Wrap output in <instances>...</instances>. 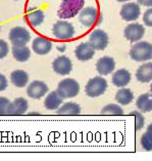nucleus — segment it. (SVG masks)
Wrapping results in <instances>:
<instances>
[{
    "mask_svg": "<svg viewBox=\"0 0 152 161\" xmlns=\"http://www.w3.org/2000/svg\"><path fill=\"white\" fill-rule=\"evenodd\" d=\"M85 0H62L57 11L60 19H72L84 8Z\"/></svg>",
    "mask_w": 152,
    "mask_h": 161,
    "instance_id": "nucleus-1",
    "label": "nucleus"
},
{
    "mask_svg": "<svg viewBox=\"0 0 152 161\" xmlns=\"http://www.w3.org/2000/svg\"><path fill=\"white\" fill-rule=\"evenodd\" d=\"M130 57L136 62H147L152 58V44L147 41L137 42L131 47Z\"/></svg>",
    "mask_w": 152,
    "mask_h": 161,
    "instance_id": "nucleus-2",
    "label": "nucleus"
},
{
    "mask_svg": "<svg viewBox=\"0 0 152 161\" xmlns=\"http://www.w3.org/2000/svg\"><path fill=\"white\" fill-rule=\"evenodd\" d=\"M56 92L62 99H72L79 95L80 84L73 78H65L58 83Z\"/></svg>",
    "mask_w": 152,
    "mask_h": 161,
    "instance_id": "nucleus-3",
    "label": "nucleus"
},
{
    "mask_svg": "<svg viewBox=\"0 0 152 161\" xmlns=\"http://www.w3.org/2000/svg\"><path fill=\"white\" fill-rule=\"evenodd\" d=\"M107 88V81L101 76L91 78L85 87L86 95L90 97H97L103 95Z\"/></svg>",
    "mask_w": 152,
    "mask_h": 161,
    "instance_id": "nucleus-4",
    "label": "nucleus"
},
{
    "mask_svg": "<svg viewBox=\"0 0 152 161\" xmlns=\"http://www.w3.org/2000/svg\"><path fill=\"white\" fill-rule=\"evenodd\" d=\"M101 19H102L100 18L96 7L88 6L80 11L79 21L82 25L87 27V28H91V27L97 25L98 23H100Z\"/></svg>",
    "mask_w": 152,
    "mask_h": 161,
    "instance_id": "nucleus-5",
    "label": "nucleus"
},
{
    "mask_svg": "<svg viewBox=\"0 0 152 161\" xmlns=\"http://www.w3.org/2000/svg\"><path fill=\"white\" fill-rule=\"evenodd\" d=\"M53 36L59 40H68L75 36V29L71 23L65 21H58L52 28Z\"/></svg>",
    "mask_w": 152,
    "mask_h": 161,
    "instance_id": "nucleus-6",
    "label": "nucleus"
},
{
    "mask_svg": "<svg viewBox=\"0 0 152 161\" xmlns=\"http://www.w3.org/2000/svg\"><path fill=\"white\" fill-rule=\"evenodd\" d=\"M8 38L14 46H24L31 40V33L24 27H14L9 31Z\"/></svg>",
    "mask_w": 152,
    "mask_h": 161,
    "instance_id": "nucleus-7",
    "label": "nucleus"
},
{
    "mask_svg": "<svg viewBox=\"0 0 152 161\" xmlns=\"http://www.w3.org/2000/svg\"><path fill=\"white\" fill-rule=\"evenodd\" d=\"M89 43L95 50H103L108 45V35L103 30L96 29L89 36Z\"/></svg>",
    "mask_w": 152,
    "mask_h": 161,
    "instance_id": "nucleus-8",
    "label": "nucleus"
},
{
    "mask_svg": "<svg viewBox=\"0 0 152 161\" xmlns=\"http://www.w3.org/2000/svg\"><path fill=\"white\" fill-rule=\"evenodd\" d=\"M140 14H141L140 6L135 2H128L124 4L120 9V17L127 22L137 21L140 17Z\"/></svg>",
    "mask_w": 152,
    "mask_h": 161,
    "instance_id": "nucleus-9",
    "label": "nucleus"
},
{
    "mask_svg": "<svg viewBox=\"0 0 152 161\" xmlns=\"http://www.w3.org/2000/svg\"><path fill=\"white\" fill-rule=\"evenodd\" d=\"M48 86L45 82L40 80H34L33 82L28 85V89H27V95H28L31 99L39 100L44 97L46 93L48 92Z\"/></svg>",
    "mask_w": 152,
    "mask_h": 161,
    "instance_id": "nucleus-10",
    "label": "nucleus"
},
{
    "mask_svg": "<svg viewBox=\"0 0 152 161\" xmlns=\"http://www.w3.org/2000/svg\"><path fill=\"white\" fill-rule=\"evenodd\" d=\"M145 34V28L141 24L133 23V24L128 25L124 30V35L129 41L135 42L141 40L142 37Z\"/></svg>",
    "mask_w": 152,
    "mask_h": 161,
    "instance_id": "nucleus-11",
    "label": "nucleus"
},
{
    "mask_svg": "<svg viewBox=\"0 0 152 161\" xmlns=\"http://www.w3.org/2000/svg\"><path fill=\"white\" fill-rule=\"evenodd\" d=\"M52 68H53V71L55 73L62 76H65L71 73L73 69V64L69 58L65 56H61V57L56 58L55 60L53 61Z\"/></svg>",
    "mask_w": 152,
    "mask_h": 161,
    "instance_id": "nucleus-12",
    "label": "nucleus"
},
{
    "mask_svg": "<svg viewBox=\"0 0 152 161\" xmlns=\"http://www.w3.org/2000/svg\"><path fill=\"white\" fill-rule=\"evenodd\" d=\"M29 104L28 101L24 97H18V99L10 102L8 109H7V115L8 116H21L28 111Z\"/></svg>",
    "mask_w": 152,
    "mask_h": 161,
    "instance_id": "nucleus-13",
    "label": "nucleus"
},
{
    "mask_svg": "<svg viewBox=\"0 0 152 161\" xmlns=\"http://www.w3.org/2000/svg\"><path fill=\"white\" fill-rule=\"evenodd\" d=\"M75 54L79 61L86 62L91 60L94 57L95 49L89 42H83L77 46V48L75 49Z\"/></svg>",
    "mask_w": 152,
    "mask_h": 161,
    "instance_id": "nucleus-14",
    "label": "nucleus"
},
{
    "mask_svg": "<svg viewBox=\"0 0 152 161\" xmlns=\"http://www.w3.org/2000/svg\"><path fill=\"white\" fill-rule=\"evenodd\" d=\"M32 48L37 54L44 56V54H47L51 50L52 42L47 38L39 36L34 39V41L32 43Z\"/></svg>",
    "mask_w": 152,
    "mask_h": 161,
    "instance_id": "nucleus-15",
    "label": "nucleus"
},
{
    "mask_svg": "<svg viewBox=\"0 0 152 161\" xmlns=\"http://www.w3.org/2000/svg\"><path fill=\"white\" fill-rule=\"evenodd\" d=\"M115 68V62L110 57H103L100 58L96 63V69L100 75H108L110 74Z\"/></svg>",
    "mask_w": 152,
    "mask_h": 161,
    "instance_id": "nucleus-16",
    "label": "nucleus"
},
{
    "mask_svg": "<svg viewBox=\"0 0 152 161\" xmlns=\"http://www.w3.org/2000/svg\"><path fill=\"white\" fill-rule=\"evenodd\" d=\"M112 83L118 87H124L131 81V74L127 69H119L112 75Z\"/></svg>",
    "mask_w": 152,
    "mask_h": 161,
    "instance_id": "nucleus-17",
    "label": "nucleus"
},
{
    "mask_svg": "<svg viewBox=\"0 0 152 161\" xmlns=\"http://www.w3.org/2000/svg\"><path fill=\"white\" fill-rule=\"evenodd\" d=\"M57 115L62 116H77L81 113V107L79 104L73 102H68L56 110Z\"/></svg>",
    "mask_w": 152,
    "mask_h": 161,
    "instance_id": "nucleus-18",
    "label": "nucleus"
},
{
    "mask_svg": "<svg viewBox=\"0 0 152 161\" xmlns=\"http://www.w3.org/2000/svg\"><path fill=\"white\" fill-rule=\"evenodd\" d=\"M136 78L142 83L150 82L152 80V63H145L140 66L136 72Z\"/></svg>",
    "mask_w": 152,
    "mask_h": 161,
    "instance_id": "nucleus-19",
    "label": "nucleus"
},
{
    "mask_svg": "<svg viewBox=\"0 0 152 161\" xmlns=\"http://www.w3.org/2000/svg\"><path fill=\"white\" fill-rule=\"evenodd\" d=\"M11 83L17 87H25L29 82V75L24 70H14L10 74Z\"/></svg>",
    "mask_w": 152,
    "mask_h": 161,
    "instance_id": "nucleus-20",
    "label": "nucleus"
},
{
    "mask_svg": "<svg viewBox=\"0 0 152 161\" xmlns=\"http://www.w3.org/2000/svg\"><path fill=\"white\" fill-rule=\"evenodd\" d=\"M62 97L58 95V92L56 90H53L50 93H48V96L46 97V99L44 101V107L47 110H57L60 107V105L62 104Z\"/></svg>",
    "mask_w": 152,
    "mask_h": 161,
    "instance_id": "nucleus-21",
    "label": "nucleus"
},
{
    "mask_svg": "<svg viewBox=\"0 0 152 161\" xmlns=\"http://www.w3.org/2000/svg\"><path fill=\"white\" fill-rule=\"evenodd\" d=\"M136 106L139 109V111L142 113L152 111V96L150 93H143V95L139 96L136 101Z\"/></svg>",
    "mask_w": 152,
    "mask_h": 161,
    "instance_id": "nucleus-22",
    "label": "nucleus"
},
{
    "mask_svg": "<svg viewBox=\"0 0 152 161\" xmlns=\"http://www.w3.org/2000/svg\"><path fill=\"white\" fill-rule=\"evenodd\" d=\"M13 56L18 62H27L31 57V50L27 45L24 46H13Z\"/></svg>",
    "mask_w": 152,
    "mask_h": 161,
    "instance_id": "nucleus-23",
    "label": "nucleus"
},
{
    "mask_svg": "<svg viewBox=\"0 0 152 161\" xmlns=\"http://www.w3.org/2000/svg\"><path fill=\"white\" fill-rule=\"evenodd\" d=\"M133 100H134V95L132 92V90L129 88L122 87L115 93V101L123 106L129 105L130 103H132Z\"/></svg>",
    "mask_w": 152,
    "mask_h": 161,
    "instance_id": "nucleus-24",
    "label": "nucleus"
},
{
    "mask_svg": "<svg viewBox=\"0 0 152 161\" xmlns=\"http://www.w3.org/2000/svg\"><path fill=\"white\" fill-rule=\"evenodd\" d=\"M44 13L41 9H34L28 14V21L33 27L40 26L44 21Z\"/></svg>",
    "mask_w": 152,
    "mask_h": 161,
    "instance_id": "nucleus-25",
    "label": "nucleus"
},
{
    "mask_svg": "<svg viewBox=\"0 0 152 161\" xmlns=\"http://www.w3.org/2000/svg\"><path fill=\"white\" fill-rule=\"evenodd\" d=\"M101 115H110V116H122L124 115L123 109L115 104L106 105L101 110Z\"/></svg>",
    "mask_w": 152,
    "mask_h": 161,
    "instance_id": "nucleus-26",
    "label": "nucleus"
},
{
    "mask_svg": "<svg viewBox=\"0 0 152 161\" xmlns=\"http://www.w3.org/2000/svg\"><path fill=\"white\" fill-rule=\"evenodd\" d=\"M130 115L134 116L136 118V130H140V129H142L144 126V123H145V119H144L142 113L139 112V111H133V112L130 113Z\"/></svg>",
    "mask_w": 152,
    "mask_h": 161,
    "instance_id": "nucleus-27",
    "label": "nucleus"
},
{
    "mask_svg": "<svg viewBox=\"0 0 152 161\" xmlns=\"http://www.w3.org/2000/svg\"><path fill=\"white\" fill-rule=\"evenodd\" d=\"M10 101L4 97H0V116L7 115V109H8Z\"/></svg>",
    "mask_w": 152,
    "mask_h": 161,
    "instance_id": "nucleus-28",
    "label": "nucleus"
},
{
    "mask_svg": "<svg viewBox=\"0 0 152 161\" xmlns=\"http://www.w3.org/2000/svg\"><path fill=\"white\" fill-rule=\"evenodd\" d=\"M141 145L146 151L152 150V140L148 136V135L146 132L143 133L142 136H141Z\"/></svg>",
    "mask_w": 152,
    "mask_h": 161,
    "instance_id": "nucleus-29",
    "label": "nucleus"
},
{
    "mask_svg": "<svg viewBox=\"0 0 152 161\" xmlns=\"http://www.w3.org/2000/svg\"><path fill=\"white\" fill-rule=\"evenodd\" d=\"M143 22L144 24L148 27H152V8L147 9L143 15Z\"/></svg>",
    "mask_w": 152,
    "mask_h": 161,
    "instance_id": "nucleus-30",
    "label": "nucleus"
},
{
    "mask_svg": "<svg viewBox=\"0 0 152 161\" xmlns=\"http://www.w3.org/2000/svg\"><path fill=\"white\" fill-rule=\"evenodd\" d=\"M8 44L2 39H0V58H3L8 53Z\"/></svg>",
    "mask_w": 152,
    "mask_h": 161,
    "instance_id": "nucleus-31",
    "label": "nucleus"
},
{
    "mask_svg": "<svg viewBox=\"0 0 152 161\" xmlns=\"http://www.w3.org/2000/svg\"><path fill=\"white\" fill-rule=\"evenodd\" d=\"M7 87V79L3 74H0V92H3Z\"/></svg>",
    "mask_w": 152,
    "mask_h": 161,
    "instance_id": "nucleus-32",
    "label": "nucleus"
},
{
    "mask_svg": "<svg viewBox=\"0 0 152 161\" xmlns=\"http://www.w3.org/2000/svg\"><path fill=\"white\" fill-rule=\"evenodd\" d=\"M137 2L143 6H147V7L152 6V0H137Z\"/></svg>",
    "mask_w": 152,
    "mask_h": 161,
    "instance_id": "nucleus-33",
    "label": "nucleus"
},
{
    "mask_svg": "<svg viewBox=\"0 0 152 161\" xmlns=\"http://www.w3.org/2000/svg\"><path fill=\"white\" fill-rule=\"evenodd\" d=\"M146 133L148 135V136H149L150 139L152 140V123H150L149 125H148L147 130H146Z\"/></svg>",
    "mask_w": 152,
    "mask_h": 161,
    "instance_id": "nucleus-34",
    "label": "nucleus"
},
{
    "mask_svg": "<svg viewBox=\"0 0 152 161\" xmlns=\"http://www.w3.org/2000/svg\"><path fill=\"white\" fill-rule=\"evenodd\" d=\"M116 1H119V2H126V1H129V0H116Z\"/></svg>",
    "mask_w": 152,
    "mask_h": 161,
    "instance_id": "nucleus-35",
    "label": "nucleus"
},
{
    "mask_svg": "<svg viewBox=\"0 0 152 161\" xmlns=\"http://www.w3.org/2000/svg\"><path fill=\"white\" fill-rule=\"evenodd\" d=\"M149 93L152 96V83H151V85H150V92H149Z\"/></svg>",
    "mask_w": 152,
    "mask_h": 161,
    "instance_id": "nucleus-36",
    "label": "nucleus"
},
{
    "mask_svg": "<svg viewBox=\"0 0 152 161\" xmlns=\"http://www.w3.org/2000/svg\"><path fill=\"white\" fill-rule=\"evenodd\" d=\"M0 30H1V28H0Z\"/></svg>",
    "mask_w": 152,
    "mask_h": 161,
    "instance_id": "nucleus-37",
    "label": "nucleus"
}]
</instances>
